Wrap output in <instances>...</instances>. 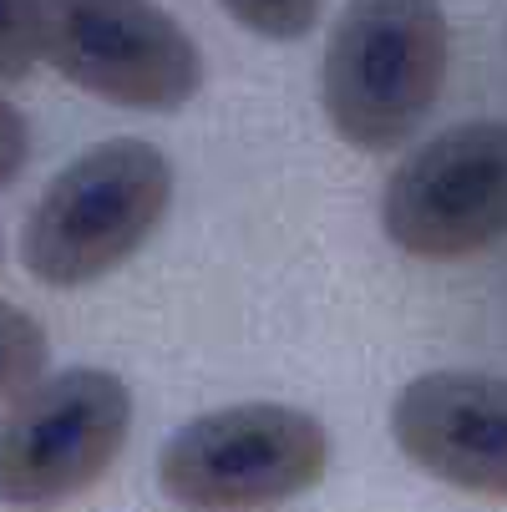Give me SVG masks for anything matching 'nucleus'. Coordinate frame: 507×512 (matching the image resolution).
I'll return each instance as SVG.
<instances>
[{"label": "nucleus", "mask_w": 507, "mask_h": 512, "mask_svg": "<svg viewBox=\"0 0 507 512\" xmlns=\"http://www.w3.org/2000/svg\"><path fill=\"white\" fill-rule=\"evenodd\" d=\"M41 56L36 0H0V82H21Z\"/></svg>", "instance_id": "nucleus-10"}, {"label": "nucleus", "mask_w": 507, "mask_h": 512, "mask_svg": "<svg viewBox=\"0 0 507 512\" xmlns=\"http://www.w3.org/2000/svg\"><path fill=\"white\" fill-rule=\"evenodd\" d=\"M26 153H31V132H26V117L0 97V188H6L21 168H26Z\"/></svg>", "instance_id": "nucleus-11"}, {"label": "nucleus", "mask_w": 507, "mask_h": 512, "mask_svg": "<svg viewBox=\"0 0 507 512\" xmlns=\"http://www.w3.org/2000/svg\"><path fill=\"white\" fill-rule=\"evenodd\" d=\"M132 391L102 365L36 376L0 416V502L46 507L97 487L127 447Z\"/></svg>", "instance_id": "nucleus-3"}, {"label": "nucleus", "mask_w": 507, "mask_h": 512, "mask_svg": "<svg viewBox=\"0 0 507 512\" xmlns=\"http://www.w3.org/2000/svg\"><path fill=\"white\" fill-rule=\"evenodd\" d=\"M411 467L477 497H507V381L487 371H426L391 406Z\"/></svg>", "instance_id": "nucleus-7"}, {"label": "nucleus", "mask_w": 507, "mask_h": 512, "mask_svg": "<svg viewBox=\"0 0 507 512\" xmlns=\"http://www.w3.org/2000/svg\"><path fill=\"white\" fill-rule=\"evenodd\" d=\"M386 239L426 264L472 259L507 239V122L477 117L416 148L381 198Z\"/></svg>", "instance_id": "nucleus-6"}, {"label": "nucleus", "mask_w": 507, "mask_h": 512, "mask_svg": "<svg viewBox=\"0 0 507 512\" xmlns=\"http://www.w3.org/2000/svg\"><path fill=\"white\" fill-rule=\"evenodd\" d=\"M330 467V431L279 401L224 406L173 431L158 482L183 507H274L310 492Z\"/></svg>", "instance_id": "nucleus-4"}, {"label": "nucleus", "mask_w": 507, "mask_h": 512, "mask_svg": "<svg viewBox=\"0 0 507 512\" xmlns=\"http://www.w3.org/2000/svg\"><path fill=\"white\" fill-rule=\"evenodd\" d=\"M452 31L442 0H345L325 41L320 97L355 153H391L447 87Z\"/></svg>", "instance_id": "nucleus-1"}, {"label": "nucleus", "mask_w": 507, "mask_h": 512, "mask_svg": "<svg viewBox=\"0 0 507 512\" xmlns=\"http://www.w3.org/2000/svg\"><path fill=\"white\" fill-rule=\"evenodd\" d=\"M46 371V330L21 310L0 300V401L21 396Z\"/></svg>", "instance_id": "nucleus-8"}, {"label": "nucleus", "mask_w": 507, "mask_h": 512, "mask_svg": "<svg viewBox=\"0 0 507 512\" xmlns=\"http://www.w3.org/2000/svg\"><path fill=\"white\" fill-rule=\"evenodd\" d=\"M219 6L254 36L295 41L320 21V0H219Z\"/></svg>", "instance_id": "nucleus-9"}, {"label": "nucleus", "mask_w": 507, "mask_h": 512, "mask_svg": "<svg viewBox=\"0 0 507 512\" xmlns=\"http://www.w3.org/2000/svg\"><path fill=\"white\" fill-rule=\"evenodd\" d=\"M41 56L71 87L137 112H178L203 87L193 36L153 0H36Z\"/></svg>", "instance_id": "nucleus-5"}, {"label": "nucleus", "mask_w": 507, "mask_h": 512, "mask_svg": "<svg viewBox=\"0 0 507 512\" xmlns=\"http://www.w3.org/2000/svg\"><path fill=\"white\" fill-rule=\"evenodd\" d=\"M173 203V168L142 137L97 142L36 198L21 229V264L36 284L82 289L127 264Z\"/></svg>", "instance_id": "nucleus-2"}]
</instances>
